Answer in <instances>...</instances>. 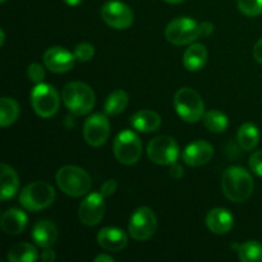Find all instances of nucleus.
<instances>
[{
	"label": "nucleus",
	"mask_w": 262,
	"mask_h": 262,
	"mask_svg": "<svg viewBox=\"0 0 262 262\" xmlns=\"http://www.w3.org/2000/svg\"><path fill=\"white\" fill-rule=\"evenodd\" d=\"M147 156L158 165H171L178 160L179 146L169 136H158L148 143Z\"/></svg>",
	"instance_id": "9d476101"
},
{
	"label": "nucleus",
	"mask_w": 262,
	"mask_h": 262,
	"mask_svg": "<svg viewBox=\"0 0 262 262\" xmlns=\"http://www.w3.org/2000/svg\"><path fill=\"white\" fill-rule=\"evenodd\" d=\"M97 243L109 252H118L127 246L128 237L119 228L106 227L102 228L97 234Z\"/></svg>",
	"instance_id": "dca6fc26"
},
{
	"label": "nucleus",
	"mask_w": 262,
	"mask_h": 262,
	"mask_svg": "<svg viewBox=\"0 0 262 262\" xmlns=\"http://www.w3.org/2000/svg\"><path fill=\"white\" fill-rule=\"evenodd\" d=\"M204 124L210 132L222 133L227 130L229 120L224 113L219 112V110H210V112L205 113Z\"/></svg>",
	"instance_id": "bb28decb"
},
{
	"label": "nucleus",
	"mask_w": 262,
	"mask_h": 262,
	"mask_svg": "<svg viewBox=\"0 0 262 262\" xmlns=\"http://www.w3.org/2000/svg\"><path fill=\"white\" fill-rule=\"evenodd\" d=\"M0 199L2 201L12 199L15 196L19 188V177L13 168L7 164H2V176H0Z\"/></svg>",
	"instance_id": "aec40b11"
},
{
	"label": "nucleus",
	"mask_w": 262,
	"mask_h": 262,
	"mask_svg": "<svg viewBox=\"0 0 262 262\" xmlns=\"http://www.w3.org/2000/svg\"><path fill=\"white\" fill-rule=\"evenodd\" d=\"M238 145L242 150L245 151H251L258 145V141H260V132H258V128L256 127L252 123H245L239 127L237 135Z\"/></svg>",
	"instance_id": "5701e85b"
},
{
	"label": "nucleus",
	"mask_w": 262,
	"mask_h": 262,
	"mask_svg": "<svg viewBox=\"0 0 262 262\" xmlns=\"http://www.w3.org/2000/svg\"><path fill=\"white\" fill-rule=\"evenodd\" d=\"M59 237L58 227L50 220H40L33 225L32 239L42 248L51 247Z\"/></svg>",
	"instance_id": "a211bd4d"
},
{
	"label": "nucleus",
	"mask_w": 262,
	"mask_h": 262,
	"mask_svg": "<svg viewBox=\"0 0 262 262\" xmlns=\"http://www.w3.org/2000/svg\"><path fill=\"white\" fill-rule=\"evenodd\" d=\"M0 113H2L0 124L2 127H8L13 124L19 117V105L10 97H3L0 101Z\"/></svg>",
	"instance_id": "a878e982"
},
{
	"label": "nucleus",
	"mask_w": 262,
	"mask_h": 262,
	"mask_svg": "<svg viewBox=\"0 0 262 262\" xmlns=\"http://www.w3.org/2000/svg\"><path fill=\"white\" fill-rule=\"evenodd\" d=\"M206 225L210 232L214 234H225L234 225V217L230 214L229 210L217 207L209 211L206 216Z\"/></svg>",
	"instance_id": "f3484780"
},
{
	"label": "nucleus",
	"mask_w": 262,
	"mask_h": 262,
	"mask_svg": "<svg viewBox=\"0 0 262 262\" xmlns=\"http://www.w3.org/2000/svg\"><path fill=\"white\" fill-rule=\"evenodd\" d=\"M38 258L36 247L31 243H18L8 252L9 262H35Z\"/></svg>",
	"instance_id": "b1692460"
},
{
	"label": "nucleus",
	"mask_w": 262,
	"mask_h": 262,
	"mask_svg": "<svg viewBox=\"0 0 262 262\" xmlns=\"http://www.w3.org/2000/svg\"><path fill=\"white\" fill-rule=\"evenodd\" d=\"M158 222L154 211L148 207H138L132 214L128 225V232L129 235L135 241L143 242L147 241L155 234Z\"/></svg>",
	"instance_id": "1a4fd4ad"
},
{
	"label": "nucleus",
	"mask_w": 262,
	"mask_h": 262,
	"mask_svg": "<svg viewBox=\"0 0 262 262\" xmlns=\"http://www.w3.org/2000/svg\"><path fill=\"white\" fill-rule=\"evenodd\" d=\"M199 30H200V37H201V36H205V37H206V36H210L212 32H214L215 27L211 22H202L200 23Z\"/></svg>",
	"instance_id": "72a5a7b5"
},
{
	"label": "nucleus",
	"mask_w": 262,
	"mask_h": 262,
	"mask_svg": "<svg viewBox=\"0 0 262 262\" xmlns=\"http://www.w3.org/2000/svg\"><path fill=\"white\" fill-rule=\"evenodd\" d=\"M183 160L189 166H202L214 156V147L206 141H196L184 148Z\"/></svg>",
	"instance_id": "2eb2a0df"
},
{
	"label": "nucleus",
	"mask_w": 262,
	"mask_h": 262,
	"mask_svg": "<svg viewBox=\"0 0 262 262\" xmlns=\"http://www.w3.org/2000/svg\"><path fill=\"white\" fill-rule=\"evenodd\" d=\"M3 232L9 235H18L27 225V215L19 209H9L2 216Z\"/></svg>",
	"instance_id": "6ab92c4d"
},
{
	"label": "nucleus",
	"mask_w": 262,
	"mask_h": 262,
	"mask_svg": "<svg viewBox=\"0 0 262 262\" xmlns=\"http://www.w3.org/2000/svg\"><path fill=\"white\" fill-rule=\"evenodd\" d=\"M238 8L247 17H256L262 13V0H238Z\"/></svg>",
	"instance_id": "c85d7f7f"
},
{
	"label": "nucleus",
	"mask_w": 262,
	"mask_h": 262,
	"mask_svg": "<svg viewBox=\"0 0 262 262\" xmlns=\"http://www.w3.org/2000/svg\"><path fill=\"white\" fill-rule=\"evenodd\" d=\"M95 262H114V257L109 255H99L95 258Z\"/></svg>",
	"instance_id": "4c0bfd02"
},
{
	"label": "nucleus",
	"mask_w": 262,
	"mask_h": 262,
	"mask_svg": "<svg viewBox=\"0 0 262 262\" xmlns=\"http://www.w3.org/2000/svg\"><path fill=\"white\" fill-rule=\"evenodd\" d=\"M66 4H68L69 7H77L78 4H81L82 0H64Z\"/></svg>",
	"instance_id": "58836bf2"
},
{
	"label": "nucleus",
	"mask_w": 262,
	"mask_h": 262,
	"mask_svg": "<svg viewBox=\"0 0 262 262\" xmlns=\"http://www.w3.org/2000/svg\"><path fill=\"white\" fill-rule=\"evenodd\" d=\"M74 56L78 61H89L94 58L95 55V48L94 45L89 42L78 43L74 49Z\"/></svg>",
	"instance_id": "c756f323"
},
{
	"label": "nucleus",
	"mask_w": 262,
	"mask_h": 262,
	"mask_svg": "<svg viewBox=\"0 0 262 262\" xmlns=\"http://www.w3.org/2000/svg\"><path fill=\"white\" fill-rule=\"evenodd\" d=\"M130 124L133 125L135 129L140 130V132H155L160 128L161 118L158 113L152 112V110H140L132 117Z\"/></svg>",
	"instance_id": "412c9836"
},
{
	"label": "nucleus",
	"mask_w": 262,
	"mask_h": 262,
	"mask_svg": "<svg viewBox=\"0 0 262 262\" xmlns=\"http://www.w3.org/2000/svg\"><path fill=\"white\" fill-rule=\"evenodd\" d=\"M250 168L256 176L262 177V150L256 151L250 158Z\"/></svg>",
	"instance_id": "2f4dec72"
},
{
	"label": "nucleus",
	"mask_w": 262,
	"mask_h": 262,
	"mask_svg": "<svg viewBox=\"0 0 262 262\" xmlns=\"http://www.w3.org/2000/svg\"><path fill=\"white\" fill-rule=\"evenodd\" d=\"M166 3H169V4H179V3L184 2V0H165Z\"/></svg>",
	"instance_id": "a19ab883"
},
{
	"label": "nucleus",
	"mask_w": 262,
	"mask_h": 262,
	"mask_svg": "<svg viewBox=\"0 0 262 262\" xmlns=\"http://www.w3.org/2000/svg\"><path fill=\"white\" fill-rule=\"evenodd\" d=\"M77 60L74 54L61 46H53L43 54V64L53 73H66L69 72Z\"/></svg>",
	"instance_id": "4468645a"
},
{
	"label": "nucleus",
	"mask_w": 262,
	"mask_h": 262,
	"mask_svg": "<svg viewBox=\"0 0 262 262\" xmlns=\"http://www.w3.org/2000/svg\"><path fill=\"white\" fill-rule=\"evenodd\" d=\"M114 155L123 165H133L142 155L140 137L132 130H123L114 140Z\"/></svg>",
	"instance_id": "0eeeda50"
},
{
	"label": "nucleus",
	"mask_w": 262,
	"mask_h": 262,
	"mask_svg": "<svg viewBox=\"0 0 262 262\" xmlns=\"http://www.w3.org/2000/svg\"><path fill=\"white\" fill-rule=\"evenodd\" d=\"M199 26L192 18H176L166 26L165 37L173 45H188L200 37Z\"/></svg>",
	"instance_id": "6e6552de"
},
{
	"label": "nucleus",
	"mask_w": 262,
	"mask_h": 262,
	"mask_svg": "<svg viewBox=\"0 0 262 262\" xmlns=\"http://www.w3.org/2000/svg\"><path fill=\"white\" fill-rule=\"evenodd\" d=\"M253 178L242 166H230L223 173L222 188L232 202H246L253 192Z\"/></svg>",
	"instance_id": "f257e3e1"
},
{
	"label": "nucleus",
	"mask_w": 262,
	"mask_h": 262,
	"mask_svg": "<svg viewBox=\"0 0 262 262\" xmlns=\"http://www.w3.org/2000/svg\"><path fill=\"white\" fill-rule=\"evenodd\" d=\"M253 58L258 61V63L262 64V38L256 42L255 48H253Z\"/></svg>",
	"instance_id": "c9c22d12"
},
{
	"label": "nucleus",
	"mask_w": 262,
	"mask_h": 262,
	"mask_svg": "<svg viewBox=\"0 0 262 262\" xmlns=\"http://www.w3.org/2000/svg\"><path fill=\"white\" fill-rule=\"evenodd\" d=\"M41 258H42L43 262L55 261V252H54L50 247L45 248V251H43L42 255H41Z\"/></svg>",
	"instance_id": "e433bc0d"
},
{
	"label": "nucleus",
	"mask_w": 262,
	"mask_h": 262,
	"mask_svg": "<svg viewBox=\"0 0 262 262\" xmlns=\"http://www.w3.org/2000/svg\"><path fill=\"white\" fill-rule=\"evenodd\" d=\"M183 174H184V170H183V168H182L181 164H178L177 161H176V163L171 164V165H170V176L173 177V178L181 179L182 177H183Z\"/></svg>",
	"instance_id": "f704fd0d"
},
{
	"label": "nucleus",
	"mask_w": 262,
	"mask_h": 262,
	"mask_svg": "<svg viewBox=\"0 0 262 262\" xmlns=\"http://www.w3.org/2000/svg\"><path fill=\"white\" fill-rule=\"evenodd\" d=\"M105 214V197L101 193H91L81 202L78 217L82 224L94 227L99 224Z\"/></svg>",
	"instance_id": "ddd939ff"
},
{
	"label": "nucleus",
	"mask_w": 262,
	"mask_h": 262,
	"mask_svg": "<svg viewBox=\"0 0 262 262\" xmlns=\"http://www.w3.org/2000/svg\"><path fill=\"white\" fill-rule=\"evenodd\" d=\"M238 257L242 262H262V245L256 241L239 245L237 250Z\"/></svg>",
	"instance_id": "cd10ccee"
},
{
	"label": "nucleus",
	"mask_w": 262,
	"mask_h": 262,
	"mask_svg": "<svg viewBox=\"0 0 262 262\" xmlns=\"http://www.w3.org/2000/svg\"><path fill=\"white\" fill-rule=\"evenodd\" d=\"M207 50L202 43H193L183 55V66L189 72H199L206 66Z\"/></svg>",
	"instance_id": "4be33fe9"
},
{
	"label": "nucleus",
	"mask_w": 262,
	"mask_h": 262,
	"mask_svg": "<svg viewBox=\"0 0 262 262\" xmlns=\"http://www.w3.org/2000/svg\"><path fill=\"white\" fill-rule=\"evenodd\" d=\"M27 76L30 78V81L33 82V83H41L43 81V78H45V69L40 64L32 63L28 67Z\"/></svg>",
	"instance_id": "7c9ffc66"
},
{
	"label": "nucleus",
	"mask_w": 262,
	"mask_h": 262,
	"mask_svg": "<svg viewBox=\"0 0 262 262\" xmlns=\"http://www.w3.org/2000/svg\"><path fill=\"white\" fill-rule=\"evenodd\" d=\"M174 107L184 122L196 123L204 119L205 104L199 92L191 87H183L176 92Z\"/></svg>",
	"instance_id": "20e7f679"
},
{
	"label": "nucleus",
	"mask_w": 262,
	"mask_h": 262,
	"mask_svg": "<svg viewBox=\"0 0 262 262\" xmlns=\"http://www.w3.org/2000/svg\"><path fill=\"white\" fill-rule=\"evenodd\" d=\"M110 135L109 119L104 114H92L84 122L83 137L90 146L104 145Z\"/></svg>",
	"instance_id": "f8f14e48"
},
{
	"label": "nucleus",
	"mask_w": 262,
	"mask_h": 262,
	"mask_svg": "<svg viewBox=\"0 0 262 262\" xmlns=\"http://www.w3.org/2000/svg\"><path fill=\"white\" fill-rule=\"evenodd\" d=\"M4 38H5V36H4V31H0V45H4Z\"/></svg>",
	"instance_id": "ea45409f"
},
{
	"label": "nucleus",
	"mask_w": 262,
	"mask_h": 262,
	"mask_svg": "<svg viewBox=\"0 0 262 262\" xmlns=\"http://www.w3.org/2000/svg\"><path fill=\"white\" fill-rule=\"evenodd\" d=\"M117 187H118L117 182H115L114 179H109V181H106L101 186V188H100V193H101L104 197H109L117 191Z\"/></svg>",
	"instance_id": "473e14b6"
},
{
	"label": "nucleus",
	"mask_w": 262,
	"mask_h": 262,
	"mask_svg": "<svg viewBox=\"0 0 262 262\" xmlns=\"http://www.w3.org/2000/svg\"><path fill=\"white\" fill-rule=\"evenodd\" d=\"M61 100L67 109L74 115H86L94 109L95 94L89 84L83 82H71L61 91Z\"/></svg>",
	"instance_id": "f03ea898"
},
{
	"label": "nucleus",
	"mask_w": 262,
	"mask_h": 262,
	"mask_svg": "<svg viewBox=\"0 0 262 262\" xmlns=\"http://www.w3.org/2000/svg\"><path fill=\"white\" fill-rule=\"evenodd\" d=\"M31 104L38 117L50 118L58 112L60 97L53 86L41 82L36 84L31 92Z\"/></svg>",
	"instance_id": "423d86ee"
},
{
	"label": "nucleus",
	"mask_w": 262,
	"mask_h": 262,
	"mask_svg": "<svg viewBox=\"0 0 262 262\" xmlns=\"http://www.w3.org/2000/svg\"><path fill=\"white\" fill-rule=\"evenodd\" d=\"M101 18L115 30H127L132 26L135 15L132 9L119 0H110L101 8Z\"/></svg>",
	"instance_id": "9b49d317"
},
{
	"label": "nucleus",
	"mask_w": 262,
	"mask_h": 262,
	"mask_svg": "<svg viewBox=\"0 0 262 262\" xmlns=\"http://www.w3.org/2000/svg\"><path fill=\"white\" fill-rule=\"evenodd\" d=\"M0 2H2V3H4V2H7V0H0Z\"/></svg>",
	"instance_id": "79ce46f5"
},
{
	"label": "nucleus",
	"mask_w": 262,
	"mask_h": 262,
	"mask_svg": "<svg viewBox=\"0 0 262 262\" xmlns=\"http://www.w3.org/2000/svg\"><path fill=\"white\" fill-rule=\"evenodd\" d=\"M55 200V191L48 182H33L22 189L19 204L28 211H40L50 206Z\"/></svg>",
	"instance_id": "39448f33"
},
{
	"label": "nucleus",
	"mask_w": 262,
	"mask_h": 262,
	"mask_svg": "<svg viewBox=\"0 0 262 262\" xmlns=\"http://www.w3.org/2000/svg\"><path fill=\"white\" fill-rule=\"evenodd\" d=\"M56 184L68 196L81 197L89 193L92 187V179L79 166L66 165L56 173Z\"/></svg>",
	"instance_id": "7ed1b4c3"
},
{
	"label": "nucleus",
	"mask_w": 262,
	"mask_h": 262,
	"mask_svg": "<svg viewBox=\"0 0 262 262\" xmlns=\"http://www.w3.org/2000/svg\"><path fill=\"white\" fill-rule=\"evenodd\" d=\"M129 97L128 94L123 90H115L112 94L107 96L106 101H105L104 110L106 115H118L123 113L127 107Z\"/></svg>",
	"instance_id": "393cba45"
}]
</instances>
